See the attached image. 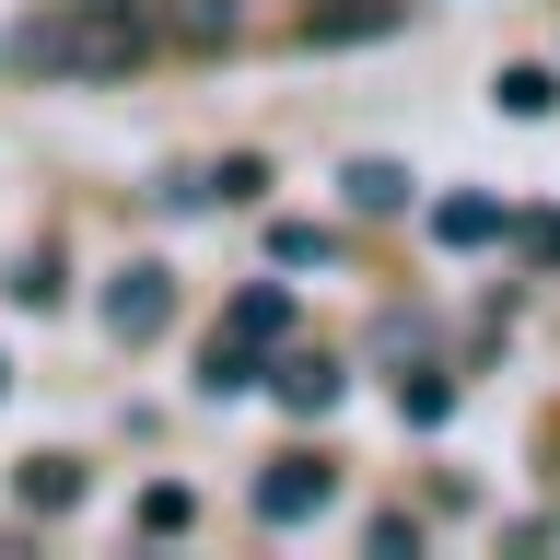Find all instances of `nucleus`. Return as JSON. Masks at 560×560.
Returning <instances> with one entry per match:
<instances>
[{
	"label": "nucleus",
	"mask_w": 560,
	"mask_h": 560,
	"mask_svg": "<svg viewBox=\"0 0 560 560\" xmlns=\"http://www.w3.org/2000/svg\"><path fill=\"white\" fill-rule=\"evenodd\" d=\"M280 397H292V409H339V362H292V374H280Z\"/></svg>",
	"instance_id": "obj_8"
},
{
	"label": "nucleus",
	"mask_w": 560,
	"mask_h": 560,
	"mask_svg": "<svg viewBox=\"0 0 560 560\" xmlns=\"http://www.w3.org/2000/svg\"><path fill=\"white\" fill-rule=\"evenodd\" d=\"M152 47H164V12L152 0H47L12 35V70H35V82H117Z\"/></svg>",
	"instance_id": "obj_1"
},
{
	"label": "nucleus",
	"mask_w": 560,
	"mask_h": 560,
	"mask_svg": "<svg viewBox=\"0 0 560 560\" xmlns=\"http://www.w3.org/2000/svg\"><path fill=\"white\" fill-rule=\"evenodd\" d=\"M269 257H292V269H315V257H327V234H315V222H280V234H269Z\"/></svg>",
	"instance_id": "obj_12"
},
{
	"label": "nucleus",
	"mask_w": 560,
	"mask_h": 560,
	"mask_svg": "<svg viewBox=\"0 0 560 560\" xmlns=\"http://www.w3.org/2000/svg\"><path fill=\"white\" fill-rule=\"evenodd\" d=\"M164 315H175L164 269H117L105 280V327H117V339H164Z\"/></svg>",
	"instance_id": "obj_4"
},
{
	"label": "nucleus",
	"mask_w": 560,
	"mask_h": 560,
	"mask_svg": "<svg viewBox=\"0 0 560 560\" xmlns=\"http://www.w3.org/2000/svg\"><path fill=\"white\" fill-rule=\"evenodd\" d=\"M549 105H560L549 70H502V117H549Z\"/></svg>",
	"instance_id": "obj_10"
},
{
	"label": "nucleus",
	"mask_w": 560,
	"mask_h": 560,
	"mask_svg": "<svg viewBox=\"0 0 560 560\" xmlns=\"http://www.w3.org/2000/svg\"><path fill=\"white\" fill-rule=\"evenodd\" d=\"M327 502H339L327 455H280V467H257V525H315Z\"/></svg>",
	"instance_id": "obj_3"
},
{
	"label": "nucleus",
	"mask_w": 560,
	"mask_h": 560,
	"mask_svg": "<svg viewBox=\"0 0 560 560\" xmlns=\"http://www.w3.org/2000/svg\"><path fill=\"white\" fill-rule=\"evenodd\" d=\"M24 502L35 514H70V502H82V467H70V455H24Z\"/></svg>",
	"instance_id": "obj_5"
},
{
	"label": "nucleus",
	"mask_w": 560,
	"mask_h": 560,
	"mask_svg": "<svg viewBox=\"0 0 560 560\" xmlns=\"http://www.w3.org/2000/svg\"><path fill=\"white\" fill-rule=\"evenodd\" d=\"M280 327H292V292H269V280H257V292H234L222 339L199 350V374L222 385V397H234V385H257V362H269V339H280Z\"/></svg>",
	"instance_id": "obj_2"
},
{
	"label": "nucleus",
	"mask_w": 560,
	"mask_h": 560,
	"mask_svg": "<svg viewBox=\"0 0 560 560\" xmlns=\"http://www.w3.org/2000/svg\"><path fill=\"white\" fill-rule=\"evenodd\" d=\"M490 234H502L490 199H444V210H432V245H444V257H455V245H490Z\"/></svg>",
	"instance_id": "obj_6"
},
{
	"label": "nucleus",
	"mask_w": 560,
	"mask_h": 560,
	"mask_svg": "<svg viewBox=\"0 0 560 560\" xmlns=\"http://www.w3.org/2000/svg\"><path fill=\"white\" fill-rule=\"evenodd\" d=\"M187 525H199V502H187V479L140 490V537H187Z\"/></svg>",
	"instance_id": "obj_7"
},
{
	"label": "nucleus",
	"mask_w": 560,
	"mask_h": 560,
	"mask_svg": "<svg viewBox=\"0 0 560 560\" xmlns=\"http://www.w3.org/2000/svg\"><path fill=\"white\" fill-rule=\"evenodd\" d=\"M397 409H409V420H420V432H432V420H444V409H455V385H444V374H420V385H409V397H397Z\"/></svg>",
	"instance_id": "obj_11"
},
{
	"label": "nucleus",
	"mask_w": 560,
	"mask_h": 560,
	"mask_svg": "<svg viewBox=\"0 0 560 560\" xmlns=\"http://www.w3.org/2000/svg\"><path fill=\"white\" fill-rule=\"evenodd\" d=\"M350 210H409V175L397 164H350Z\"/></svg>",
	"instance_id": "obj_9"
}]
</instances>
